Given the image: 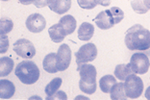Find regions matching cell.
Returning a JSON list of instances; mask_svg holds the SVG:
<instances>
[{
	"mask_svg": "<svg viewBox=\"0 0 150 100\" xmlns=\"http://www.w3.org/2000/svg\"><path fill=\"white\" fill-rule=\"evenodd\" d=\"M125 45L129 50H147L150 48V31L141 24H135L125 34Z\"/></svg>",
	"mask_w": 150,
	"mask_h": 100,
	"instance_id": "1",
	"label": "cell"
},
{
	"mask_svg": "<svg viewBox=\"0 0 150 100\" xmlns=\"http://www.w3.org/2000/svg\"><path fill=\"white\" fill-rule=\"evenodd\" d=\"M80 73L79 88L82 92L87 94H93L96 91V75L97 71L93 65L82 64L77 67Z\"/></svg>",
	"mask_w": 150,
	"mask_h": 100,
	"instance_id": "2",
	"label": "cell"
},
{
	"mask_svg": "<svg viewBox=\"0 0 150 100\" xmlns=\"http://www.w3.org/2000/svg\"><path fill=\"white\" fill-rule=\"evenodd\" d=\"M124 18L123 11L118 7H112L111 9L100 12L94 18V22L98 28L102 30H108L114 27Z\"/></svg>",
	"mask_w": 150,
	"mask_h": 100,
	"instance_id": "3",
	"label": "cell"
},
{
	"mask_svg": "<svg viewBox=\"0 0 150 100\" xmlns=\"http://www.w3.org/2000/svg\"><path fill=\"white\" fill-rule=\"evenodd\" d=\"M16 76L25 85H32L39 80L40 70L32 61H23L16 65L15 70Z\"/></svg>",
	"mask_w": 150,
	"mask_h": 100,
	"instance_id": "4",
	"label": "cell"
},
{
	"mask_svg": "<svg viewBox=\"0 0 150 100\" xmlns=\"http://www.w3.org/2000/svg\"><path fill=\"white\" fill-rule=\"evenodd\" d=\"M144 82L136 73L129 75L124 81V89L127 98H139L144 92Z\"/></svg>",
	"mask_w": 150,
	"mask_h": 100,
	"instance_id": "5",
	"label": "cell"
},
{
	"mask_svg": "<svg viewBox=\"0 0 150 100\" xmlns=\"http://www.w3.org/2000/svg\"><path fill=\"white\" fill-rule=\"evenodd\" d=\"M96 57H97V47L94 45V43L84 44L75 53L77 67H80L82 64H87L90 63V62L94 61Z\"/></svg>",
	"mask_w": 150,
	"mask_h": 100,
	"instance_id": "6",
	"label": "cell"
},
{
	"mask_svg": "<svg viewBox=\"0 0 150 100\" xmlns=\"http://www.w3.org/2000/svg\"><path fill=\"white\" fill-rule=\"evenodd\" d=\"M13 51L23 59H32L36 55V48L34 44L27 39H19L13 43Z\"/></svg>",
	"mask_w": 150,
	"mask_h": 100,
	"instance_id": "7",
	"label": "cell"
},
{
	"mask_svg": "<svg viewBox=\"0 0 150 100\" xmlns=\"http://www.w3.org/2000/svg\"><path fill=\"white\" fill-rule=\"evenodd\" d=\"M130 67L133 73L145 74L148 71L150 67V62L148 57L144 53H135L132 55L130 59Z\"/></svg>",
	"mask_w": 150,
	"mask_h": 100,
	"instance_id": "8",
	"label": "cell"
},
{
	"mask_svg": "<svg viewBox=\"0 0 150 100\" xmlns=\"http://www.w3.org/2000/svg\"><path fill=\"white\" fill-rule=\"evenodd\" d=\"M71 50L67 43L62 44L58 48L56 55V64L59 71H64L67 70L71 62Z\"/></svg>",
	"mask_w": 150,
	"mask_h": 100,
	"instance_id": "9",
	"label": "cell"
},
{
	"mask_svg": "<svg viewBox=\"0 0 150 100\" xmlns=\"http://www.w3.org/2000/svg\"><path fill=\"white\" fill-rule=\"evenodd\" d=\"M26 28L32 33H40L46 26V20L40 13H32L26 19Z\"/></svg>",
	"mask_w": 150,
	"mask_h": 100,
	"instance_id": "10",
	"label": "cell"
},
{
	"mask_svg": "<svg viewBox=\"0 0 150 100\" xmlns=\"http://www.w3.org/2000/svg\"><path fill=\"white\" fill-rule=\"evenodd\" d=\"M48 7L57 15H64L71 7V0H48Z\"/></svg>",
	"mask_w": 150,
	"mask_h": 100,
	"instance_id": "11",
	"label": "cell"
},
{
	"mask_svg": "<svg viewBox=\"0 0 150 100\" xmlns=\"http://www.w3.org/2000/svg\"><path fill=\"white\" fill-rule=\"evenodd\" d=\"M59 25L61 26V28H62V30L64 31L67 36L70 35V34H72L75 31V29H76V19L71 15L64 16L63 18L59 20Z\"/></svg>",
	"mask_w": 150,
	"mask_h": 100,
	"instance_id": "12",
	"label": "cell"
},
{
	"mask_svg": "<svg viewBox=\"0 0 150 100\" xmlns=\"http://www.w3.org/2000/svg\"><path fill=\"white\" fill-rule=\"evenodd\" d=\"M16 88L13 83L7 79L0 81V97L2 99H10L15 94Z\"/></svg>",
	"mask_w": 150,
	"mask_h": 100,
	"instance_id": "13",
	"label": "cell"
},
{
	"mask_svg": "<svg viewBox=\"0 0 150 100\" xmlns=\"http://www.w3.org/2000/svg\"><path fill=\"white\" fill-rule=\"evenodd\" d=\"M94 34V26L91 23L83 22L78 29V38L80 40L88 41L93 38Z\"/></svg>",
	"mask_w": 150,
	"mask_h": 100,
	"instance_id": "14",
	"label": "cell"
},
{
	"mask_svg": "<svg viewBox=\"0 0 150 100\" xmlns=\"http://www.w3.org/2000/svg\"><path fill=\"white\" fill-rule=\"evenodd\" d=\"M56 53L51 52L47 54L45 57L43 58L42 62V67L43 70L48 73H56L59 70L57 68V64H56Z\"/></svg>",
	"mask_w": 150,
	"mask_h": 100,
	"instance_id": "15",
	"label": "cell"
},
{
	"mask_svg": "<svg viewBox=\"0 0 150 100\" xmlns=\"http://www.w3.org/2000/svg\"><path fill=\"white\" fill-rule=\"evenodd\" d=\"M48 33H49V36L52 40L53 43H59L61 41H63L66 38V34L61 28V26L59 25V23L57 24H54L49 28L48 30Z\"/></svg>",
	"mask_w": 150,
	"mask_h": 100,
	"instance_id": "16",
	"label": "cell"
},
{
	"mask_svg": "<svg viewBox=\"0 0 150 100\" xmlns=\"http://www.w3.org/2000/svg\"><path fill=\"white\" fill-rule=\"evenodd\" d=\"M132 73L133 70H131L130 64L117 65L115 68V76L120 81H125V79Z\"/></svg>",
	"mask_w": 150,
	"mask_h": 100,
	"instance_id": "17",
	"label": "cell"
},
{
	"mask_svg": "<svg viewBox=\"0 0 150 100\" xmlns=\"http://www.w3.org/2000/svg\"><path fill=\"white\" fill-rule=\"evenodd\" d=\"M115 84H117V79H115V76L114 77L112 75H105L99 80L100 89L105 94H109Z\"/></svg>",
	"mask_w": 150,
	"mask_h": 100,
	"instance_id": "18",
	"label": "cell"
},
{
	"mask_svg": "<svg viewBox=\"0 0 150 100\" xmlns=\"http://www.w3.org/2000/svg\"><path fill=\"white\" fill-rule=\"evenodd\" d=\"M13 70V61L10 57H2L0 59V76L6 77Z\"/></svg>",
	"mask_w": 150,
	"mask_h": 100,
	"instance_id": "19",
	"label": "cell"
},
{
	"mask_svg": "<svg viewBox=\"0 0 150 100\" xmlns=\"http://www.w3.org/2000/svg\"><path fill=\"white\" fill-rule=\"evenodd\" d=\"M111 98L112 100H119V99H126L127 96L125 94V89H124V83H117L114 87L112 88L111 91Z\"/></svg>",
	"mask_w": 150,
	"mask_h": 100,
	"instance_id": "20",
	"label": "cell"
},
{
	"mask_svg": "<svg viewBox=\"0 0 150 100\" xmlns=\"http://www.w3.org/2000/svg\"><path fill=\"white\" fill-rule=\"evenodd\" d=\"M63 80L62 78L60 77H56L54 78L53 80H51V82H49L47 86L44 89V92L47 96H52L53 94H55L56 92L59 91L60 87L62 86Z\"/></svg>",
	"mask_w": 150,
	"mask_h": 100,
	"instance_id": "21",
	"label": "cell"
},
{
	"mask_svg": "<svg viewBox=\"0 0 150 100\" xmlns=\"http://www.w3.org/2000/svg\"><path fill=\"white\" fill-rule=\"evenodd\" d=\"M132 9L134 10V12L144 15L148 12V10L146 9V7L144 6V0H130Z\"/></svg>",
	"mask_w": 150,
	"mask_h": 100,
	"instance_id": "22",
	"label": "cell"
},
{
	"mask_svg": "<svg viewBox=\"0 0 150 100\" xmlns=\"http://www.w3.org/2000/svg\"><path fill=\"white\" fill-rule=\"evenodd\" d=\"M13 28V23L10 18H1L0 21V33L1 35H7Z\"/></svg>",
	"mask_w": 150,
	"mask_h": 100,
	"instance_id": "23",
	"label": "cell"
},
{
	"mask_svg": "<svg viewBox=\"0 0 150 100\" xmlns=\"http://www.w3.org/2000/svg\"><path fill=\"white\" fill-rule=\"evenodd\" d=\"M78 5H79L82 9L86 10H91L96 7V3L94 0H77Z\"/></svg>",
	"mask_w": 150,
	"mask_h": 100,
	"instance_id": "24",
	"label": "cell"
},
{
	"mask_svg": "<svg viewBox=\"0 0 150 100\" xmlns=\"http://www.w3.org/2000/svg\"><path fill=\"white\" fill-rule=\"evenodd\" d=\"M1 50L0 52L1 53H6L8 51L9 48V39L7 35H1Z\"/></svg>",
	"mask_w": 150,
	"mask_h": 100,
	"instance_id": "25",
	"label": "cell"
},
{
	"mask_svg": "<svg viewBox=\"0 0 150 100\" xmlns=\"http://www.w3.org/2000/svg\"><path fill=\"white\" fill-rule=\"evenodd\" d=\"M52 99H67V96L64 94V91H59L52 96H47L46 97V100H52Z\"/></svg>",
	"mask_w": 150,
	"mask_h": 100,
	"instance_id": "26",
	"label": "cell"
},
{
	"mask_svg": "<svg viewBox=\"0 0 150 100\" xmlns=\"http://www.w3.org/2000/svg\"><path fill=\"white\" fill-rule=\"evenodd\" d=\"M34 4H35L36 8H43L48 5V0H36Z\"/></svg>",
	"mask_w": 150,
	"mask_h": 100,
	"instance_id": "27",
	"label": "cell"
},
{
	"mask_svg": "<svg viewBox=\"0 0 150 100\" xmlns=\"http://www.w3.org/2000/svg\"><path fill=\"white\" fill-rule=\"evenodd\" d=\"M97 5H101L104 7H108L111 5V0H94Z\"/></svg>",
	"mask_w": 150,
	"mask_h": 100,
	"instance_id": "28",
	"label": "cell"
},
{
	"mask_svg": "<svg viewBox=\"0 0 150 100\" xmlns=\"http://www.w3.org/2000/svg\"><path fill=\"white\" fill-rule=\"evenodd\" d=\"M18 1L23 5H31L36 2V0H18Z\"/></svg>",
	"mask_w": 150,
	"mask_h": 100,
	"instance_id": "29",
	"label": "cell"
},
{
	"mask_svg": "<svg viewBox=\"0 0 150 100\" xmlns=\"http://www.w3.org/2000/svg\"><path fill=\"white\" fill-rule=\"evenodd\" d=\"M144 96H145V98H146V99L150 100V87H148L147 89H146L145 94H144Z\"/></svg>",
	"mask_w": 150,
	"mask_h": 100,
	"instance_id": "30",
	"label": "cell"
},
{
	"mask_svg": "<svg viewBox=\"0 0 150 100\" xmlns=\"http://www.w3.org/2000/svg\"><path fill=\"white\" fill-rule=\"evenodd\" d=\"M144 6L146 7V9L150 10V0H144Z\"/></svg>",
	"mask_w": 150,
	"mask_h": 100,
	"instance_id": "31",
	"label": "cell"
},
{
	"mask_svg": "<svg viewBox=\"0 0 150 100\" xmlns=\"http://www.w3.org/2000/svg\"><path fill=\"white\" fill-rule=\"evenodd\" d=\"M2 1H9V0H2Z\"/></svg>",
	"mask_w": 150,
	"mask_h": 100,
	"instance_id": "32",
	"label": "cell"
}]
</instances>
